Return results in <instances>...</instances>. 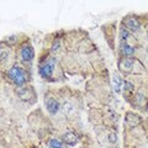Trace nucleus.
<instances>
[{
    "label": "nucleus",
    "mask_w": 148,
    "mask_h": 148,
    "mask_svg": "<svg viewBox=\"0 0 148 148\" xmlns=\"http://www.w3.org/2000/svg\"><path fill=\"white\" fill-rule=\"evenodd\" d=\"M9 78L15 83L17 86H21L25 84L26 82V73L22 68L20 67H12L10 71H9Z\"/></svg>",
    "instance_id": "f257e3e1"
},
{
    "label": "nucleus",
    "mask_w": 148,
    "mask_h": 148,
    "mask_svg": "<svg viewBox=\"0 0 148 148\" xmlns=\"http://www.w3.org/2000/svg\"><path fill=\"white\" fill-rule=\"evenodd\" d=\"M123 22H125V25L127 26V29H130L131 31H137L140 29V22H138L137 18L133 17V16H127L123 20Z\"/></svg>",
    "instance_id": "f03ea898"
},
{
    "label": "nucleus",
    "mask_w": 148,
    "mask_h": 148,
    "mask_svg": "<svg viewBox=\"0 0 148 148\" xmlns=\"http://www.w3.org/2000/svg\"><path fill=\"white\" fill-rule=\"evenodd\" d=\"M78 140H79V138H78V135L75 132L69 131V132H67V133H64L63 135V141L69 146H75L78 143Z\"/></svg>",
    "instance_id": "7ed1b4c3"
},
{
    "label": "nucleus",
    "mask_w": 148,
    "mask_h": 148,
    "mask_svg": "<svg viewBox=\"0 0 148 148\" xmlns=\"http://www.w3.org/2000/svg\"><path fill=\"white\" fill-rule=\"evenodd\" d=\"M53 68H54V64H53L52 62L43 64V66L40 68V74H41V77H43V78H49L51 75H52Z\"/></svg>",
    "instance_id": "20e7f679"
},
{
    "label": "nucleus",
    "mask_w": 148,
    "mask_h": 148,
    "mask_svg": "<svg viewBox=\"0 0 148 148\" xmlns=\"http://www.w3.org/2000/svg\"><path fill=\"white\" fill-rule=\"evenodd\" d=\"M126 123L128 126L131 127H135V126H138L141 123V117L137 116L136 114H132V112H128L126 115Z\"/></svg>",
    "instance_id": "39448f33"
},
{
    "label": "nucleus",
    "mask_w": 148,
    "mask_h": 148,
    "mask_svg": "<svg viewBox=\"0 0 148 148\" xmlns=\"http://www.w3.org/2000/svg\"><path fill=\"white\" fill-rule=\"evenodd\" d=\"M34 56H35V52H34V49H32V47H24L21 51V58L24 59L25 62H29L31 61L32 58H34Z\"/></svg>",
    "instance_id": "423d86ee"
},
{
    "label": "nucleus",
    "mask_w": 148,
    "mask_h": 148,
    "mask_svg": "<svg viewBox=\"0 0 148 148\" xmlns=\"http://www.w3.org/2000/svg\"><path fill=\"white\" fill-rule=\"evenodd\" d=\"M46 108H47V110L49 111L51 114H56L57 111L59 110V104L57 100L54 99H48L47 103H46Z\"/></svg>",
    "instance_id": "0eeeda50"
},
{
    "label": "nucleus",
    "mask_w": 148,
    "mask_h": 148,
    "mask_svg": "<svg viewBox=\"0 0 148 148\" xmlns=\"http://www.w3.org/2000/svg\"><path fill=\"white\" fill-rule=\"evenodd\" d=\"M17 92H18V96H20L22 100H30L31 96H32L31 90L27 89V88H18Z\"/></svg>",
    "instance_id": "6e6552de"
},
{
    "label": "nucleus",
    "mask_w": 148,
    "mask_h": 148,
    "mask_svg": "<svg viewBox=\"0 0 148 148\" xmlns=\"http://www.w3.org/2000/svg\"><path fill=\"white\" fill-rule=\"evenodd\" d=\"M133 63H135V62H133L132 58H130V57L128 58H125L123 61L121 62V69H122V71L130 72L133 68Z\"/></svg>",
    "instance_id": "1a4fd4ad"
},
{
    "label": "nucleus",
    "mask_w": 148,
    "mask_h": 148,
    "mask_svg": "<svg viewBox=\"0 0 148 148\" xmlns=\"http://www.w3.org/2000/svg\"><path fill=\"white\" fill-rule=\"evenodd\" d=\"M112 83H114V89L116 92H120V86H121V79L117 77V75H115L114 77V79H112Z\"/></svg>",
    "instance_id": "9d476101"
},
{
    "label": "nucleus",
    "mask_w": 148,
    "mask_h": 148,
    "mask_svg": "<svg viewBox=\"0 0 148 148\" xmlns=\"http://www.w3.org/2000/svg\"><path fill=\"white\" fill-rule=\"evenodd\" d=\"M122 49H123L125 54H127V56H132V54H133V52H135V48L131 47L130 45H126V43H125V45L122 46Z\"/></svg>",
    "instance_id": "9b49d317"
},
{
    "label": "nucleus",
    "mask_w": 148,
    "mask_h": 148,
    "mask_svg": "<svg viewBox=\"0 0 148 148\" xmlns=\"http://www.w3.org/2000/svg\"><path fill=\"white\" fill-rule=\"evenodd\" d=\"M62 143L61 141H58V140H56V138H52V140L49 141V147L51 148H62Z\"/></svg>",
    "instance_id": "f8f14e48"
},
{
    "label": "nucleus",
    "mask_w": 148,
    "mask_h": 148,
    "mask_svg": "<svg viewBox=\"0 0 148 148\" xmlns=\"http://www.w3.org/2000/svg\"><path fill=\"white\" fill-rule=\"evenodd\" d=\"M123 90L125 91H132L133 90V84L130 82H123Z\"/></svg>",
    "instance_id": "ddd939ff"
},
{
    "label": "nucleus",
    "mask_w": 148,
    "mask_h": 148,
    "mask_svg": "<svg viewBox=\"0 0 148 148\" xmlns=\"http://www.w3.org/2000/svg\"><path fill=\"white\" fill-rule=\"evenodd\" d=\"M6 58H8V51H4V48H1V56H0V61H1V63L5 62Z\"/></svg>",
    "instance_id": "4468645a"
},
{
    "label": "nucleus",
    "mask_w": 148,
    "mask_h": 148,
    "mask_svg": "<svg viewBox=\"0 0 148 148\" xmlns=\"http://www.w3.org/2000/svg\"><path fill=\"white\" fill-rule=\"evenodd\" d=\"M121 37H122V40H127V38H128V32L125 31V30H122V31H121Z\"/></svg>",
    "instance_id": "2eb2a0df"
},
{
    "label": "nucleus",
    "mask_w": 148,
    "mask_h": 148,
    "mask_svg": "<svg viewBox=\"0 0 148 148\" xmlns=\"http://www.w3.org/2000/svg\"><path fill=\"white\" fill-rule=\"evenodd\" d=\"M109 138H110V142H115V141H116V136H115L114 133H111Z\"/></svg>",
    "instance_id": "dca6fc26"
},
{
    "label": "nucleus",
    "mask_w": 148,
    "mask_h": 148,
    "mask_svg": "<svg viewBox=\"0 0 148 148\" xmlns=\"http://www.w3.org/2000/svg\"><path fill=\"white\" fill-rule=\"evenodd\" d=\"M58 45H59V42H58V41H56V43L53 45V47H52V49H57V48H58Z\"/></svg>",
    "instance_id": "f3484780"
}]
</instances>
